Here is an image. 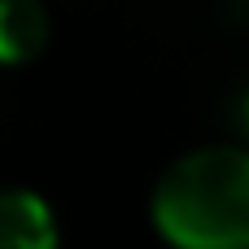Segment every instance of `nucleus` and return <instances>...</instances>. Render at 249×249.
I'll return each instance as SVG.
<instances>
[{
    "label": "nucleus",
    "mask_w": 249,
    "mask_h": 249,
    "mask_svg": "<svg viewBox=\"0 0 249 249\" xmlns=\"http://www.w3.org/2000/svg\"><path fill=\"white\" fill-rule=\"evenodd\" d=\"M149 219L171 249H249V149L206 144L171 162Z\"/></svg>",
    "instance_id": "1"
},
{
    "label": "nucleus",
    "mask_w": 249,
    "mask_h": 249,
    "mask_svg": "<svg viewBox=\"0 0 249 249\" xmlns=\"http://www.w3.org/2000/svg\"><path fill=\"white\" fill-rule=\"evenodd\" d=\"M53 18L44 0H0V66H26L48 48Z\"/></svg>",
    "instance_id": "3"
},
{
    "label": "nucleus",
    "mask_w": 249,
    "mask_h": 249,
    "mask_svg": "<svg viewBox=\"0 0 249 249\" xmlns=\"http://www.w3.org/2000/svg\"><path fill=\"white\" fill-rule=\"evenodd\" d=\"M57 214L31 188L0 193V249H57Z\"/></svg>",
    "instance_id": "2"
}]
</instances>
